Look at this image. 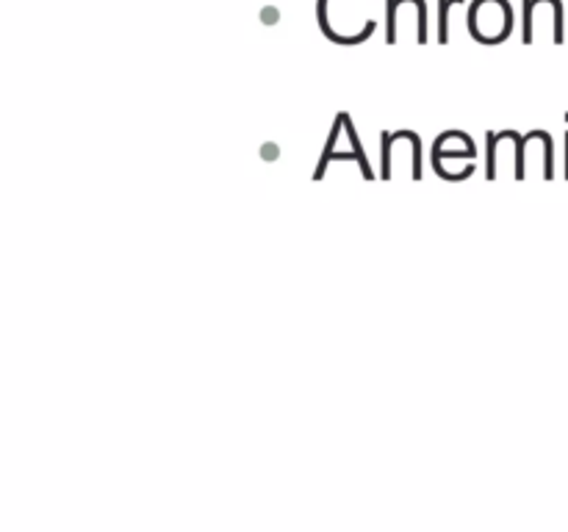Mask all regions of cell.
<instances>
[{
  "instance_id": "1",
  "label": "cell",
  "mask_w": 568,
  "mask_h": 532,
  "mask_svg": "<svg viewBox=\"0 0 568 532\" xmlns=\"http://www.w3.org/2000/svg\"><path fill=\"white\" fill-rule=\"evenodd\" d=\"M453 3H460V0H442V6H438V37H442V42H447L449 37V6Z\"/></svg>"
}]
</instances>
